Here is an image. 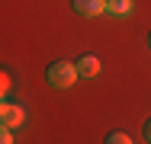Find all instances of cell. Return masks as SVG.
<instances>
[{
  "label": "cell",
  "instance_id": "cell-9",
  "mask_svg": "<svg viewBox=\"0 0 151 144\" xmlns=\"http://www.w3.org/2000/svg\"><path fill=\"white\" fill-rule=\"evenodd\" d=\"M145 135H148V141H151V118H148V125H145Z\"/></svg>",
  "mask_w": 151,
  "mask_h": 144
},
{
  "label": "cell",
  "instance_id": "cell-10",
  "mask_svg": "<svg viewBox=\"0 0 151 144\" xmlns=\"http://www.w3.org/2000/svg\"><path fill=\"white\" fill-rule=\"evenodd\" d=\"M148 48H151V35H148Z\"/></svg>",
  "mask_w": 151,
  "mask_h": 144
},
{
  "label": "cell",
  "instance_id": "cell-6",
  "mask_svg": "<svg viewBox=\"0 0 151 144\" xmlns=\"http://www.w3.org/2000/svg\"><path fill=\"white\" fill-rule=\"evenodd\" d=\"M10 86H13V80H10V74H6V71H0V99H3L6 93H10Z\"/></svg>",
  "mask_w": 151,
  "mask_h": 144
},
{
  "label": "cell",
  "instance_id": "cell-1",
  "mask_svg": "<svg viewBox=\"0 0 151 144\" xmlns=\"http://www.w3.org/2000/svg\"><path fill=\"white\" fill-rule=\"evenodd\" d=\"M81 74H77V67L71 64V61H55V64H48V71H45V80L52 86H58V90H68V86H74Z\"/></svg>",
  "mask_w": 151,
  "mask_h": 144
},
{
  "label": "cell",
  "instance_id": "cell-2",
  "mask_svg": "<svg viewBox=\"0 0 151 144\" xmlns=\"http://www.w3.org/2000/svg\"><path fill=\"white\" fill-rule=\"evenodd\" d=\"M23 106H16V103H0V125H6V128H13V125H23Z\"/></svg>",
  "mask_w": 151,
  "mask_h": 144
},
{
  "label": "cell",
  "instance_id": "cell-4",
  "mask_svg": "<svg viewBox=\"0 0 151 144\" xmlns=\"http://www.w3.org/2000/svg\"><path fill=\"white\" fill-rule=\"evenodd\" d=\"M77 74H81V77H96V74H100V58L96 55H84L77 61Z\"/></svg>",
  "mask_w": 151,
  "mask_h": 144
},
{
  "label": "cell",
  "instance_id": "cell-8",
  "mask_svg": "<svg viewBox=\"0 0 151 144\" xmlns=\"http://www.w3.org/2000/svg\"><path fill=\"white\" fill-rule=\"evenodd\" d=\"M13 141V135H10V128L6 125H0V144H10Z\"/></svg>",
  "mask_w": 151,
  "mask_h": 144
},
{
  "label": "cell",
  "instance_id": "cell-5",
  "mask_svg": "<svg viewBox=\"0 0 151 144\" xmlns=\"http://www.w3.org/2000/svg\"><path fill=\"white\" fill-rule=\"evenodd\" d=\"M106 13H113V16H129V13H132V0H106Z\"/></svg>",
  "mask_w": 151,
  "mask_h": 144
},
{
  "label": "cell",
  "instance_id": "cell-3",
  "mask_svg": "<svg viewBox=\"0 0 151 144\" xmlns=\"http://www.w3.org/2000/svg\"><path fill=\"white\" fill-rule=\"evenodd\" d=\"M71 6L81 13V16H100V13H106V0H71Z\"/></svg>",
  "mask_w": 151,
  "mask_h": 144
},
{
  "label": "cell",
  "instance_id": "cell-7",
  "mask_svg": "<svg viewBox=\"0 0 151 144\" xmlns=\"http://www.w3.org/2000/svg\"><path fill=\"white\" fill-rule=\"evenodd\" d=\"M106 141H109V144H129V141H132V138H129L125 131H113V135H109Z\"/></svg>",
  "mask_w": 151,
  "mask_h": 144
}]
</instances>
